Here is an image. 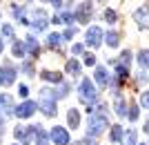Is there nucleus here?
<instances>
[{
	"mask_svg": "<svg viewBox=\"0 0 149 145\" xmlns=\"http://www.w3.org/2000/svg\"><path fill=\"white\" fill-rule=\"evenodd\" d=\"M56 92H49V89H42L40 92V109L47 116H56Z\"/></svg>",
	"mask_w": 149,
	"mask_h": 145,
	"instance_id": "f257e3e1",
	"label": "nucleus"
},
{
	"mask_svg": "<svg viewBox=\"0 0 149 145\" xmlns=\"http://www.w3.org/2000/svg\"><path fill=\"white\" fill-rule=\"evenodd\" d=\"M107 125H109V120H107L105 114H93L91 120H89V127H87V136H98Z\"/></svg>",
	"mask_w": 149,
	"mask_h": 145,
	"instance_id": "f03ea898",
	"label": "nucleus"
},
{
	"mask_svg": "<svg viewBox=\"0 0 149 145\" xmlns=\"http://www.w3.org/2000/svg\"><path fill=\"white\" fill-rule=\"evenodd\" d=\"M80 101L82 103L96 101V89H93V83L89 78H82V83H80Z\"/></svg>",
	"mask_w": 149,
	"mask_h": 145,
	"instance_id": "7ed1b4c3",
	"label": "nucleus"
},
{
	"mask_svg": "<svg viewBox=\"0 0 149 145\" xmlns=\"http://www.w3.org/2000/svg\"><path fill=\"white\" fill-rule=\"evenodd\" d=\"M85 40H87V45H91V47H98L100 40H102V29H100V27H89L87 34H85Z\"/></svg>",
	"mask_w": 149,
	"mask_h": 145,
	"instance_id": "20e7f679",
	"label": "nucleus"
},
{
	"mask_svg": "<svg viewBox=\"0 0 149 145\" xmlns=\"http://www.w3.org/2000/svg\"><path fill=\"white\" fill-rule=\"evenodd\" d=\"M16 112L13 109V101L9 94H0V114H2V118H7V116H11V114Z\"/></svg>",
	"mask_w": 149,
	"mask_h": 145,
	"instance_id": "39448f33",
	"label": "nucleus"
},
{
	"mask_svg": "<svg viewBox=\"0 0 149 145\" xmlns=\"http://www.w3.org/2000/svg\"><path fill=\"white\" fill-rule=\"evenodd\" d=\"M33 112H36V103H33V101H25L22 105L16 107V112H13V114H16L18 118H29Z\"/></svg>",
	"mask_w": 149,
	"mask_h": 145,
	"instance_id": "423d86ee",
	"label": "nucleus"
},
{
	"mask_svg": "<svg viewBox=\"0 0 149 145\" xmlns=\"http://www.w3.org/2000/svg\"><path fill=\"white\" fill-rule=\"evenodd\" d=\"M49 136H51V141H54L56 145H67L69 143V132L65 130V127H54Z\"/></svg>",
	"mask_w": 149,
	"mask_h": 145,
	"instance_id": "0eeeda50",
	"label": "nucleus"
},
{
	"mask_svg": "<svg viewBox=\"0 0 149 145\" xmlns=\"http://www.w3.org/2000/svg\"><path fill=\"white\" fill-rule=\"evenodd\" d=\"M16 69H13L11 65H5V67H0V85H11L16 78Z\"/></svg>",
	"mask_w": 149,
	"mask_h": 145,
	"instance_id": "6e6552de",
	"label": "nucleus"
},
{
	"mask_svg": "<svg viewBox=\"0 0 149 145\" xmlns=\"http://www.w3.org/2000/svg\"><path fill=\"white\" fill-rule=\"evenodd\" d=\"M134 18L138 20V25L143 27V29H147V27H149V9H147V7H140V9H136Z\"/></svg>",
	"mask_w": 149,
	"mask_h": 145,
	"instance_id": "1a4fd4ad",
	"label": "nucleus"
},
{
	"mask_svg": "<svg viewBox=\"0 0 149 145\" xmlns=\"http://www.w3.org/2000/svg\"><path fill=\"white\" fill-rule=\"evenodd\" d=\"M89 18H91V5L85 2V5L78 7V11H76V20H78V22H87Z\"/></svg>",
	"mask_w": 149,
	"mask_h": 145,
	"instance_id": "9d476101",
	"label": "nucleus"
},
{
	"mask_svg": "<svg viewBox=\"0 0 149 145\" xmlns=\"http://www.w3.org/2000/svg\"><path fill=\"white\" fill-rule=\"evenodd\" d=\"M33 134H36V127H16V139L22 141V143L29 141Z\"/></svg>",
	"mask_w": 149,
	"mask_h": 145,
	"instance_id": "9b49d317",
	"label": "nucleus"
},
{
	"mask_svg": "<svg viewBox=\"0 0 149 145\" xmlns=\"http://www.w3.org/2000/svg\"><path fill=\"white\" fill-rule=\"evenodd\" d=\"M31 25H33L36 32L45 29V27H47V13H45V11H36V13H33V22H31Z\"/></svg>",
	"mask_w": 149,
	"mask_h": 145,
	"instance_id": "f8f14e48",
	"label": "nucleus"
},
{
	"mask_svg": "<svg viewBox=\"0 0 149 145\" xmlns=\"http://www.w3.org/2000/svg\"><path fill=\"white\" fill-rule=\"evenodd\" d=\"M96 83L100 87H107L109 85V74H107L105 67H96Z\"/></svg>",
	"mask_w": 149,
	"mask_h": 145,
	"instance_id": "ddd939ff",
	"label": "nucleus"
},
{
	"mask_svg": "<svg viewBox=\"0 0 149 145\" xmlns=\"http://www.w3.org/2000/svg\"><path fill=\"white\" fill-rule=\"evenodd\" d=\"M67 123H69L71 130H76V127L80 125V112H78V109H69L67 112Z\"/></svg>",
	"mask_w": 149,
	"mask_h": 145,
	"instance_id": "4468645a",
	"label": "nucleus"
},
{
	"mask_svg": "<svg viewBox=\"0 0 149 145\" xmlns=\"http://www.w3.org/2000/svg\"><path fill=\"white\" fill-rule=\"evenodd\" d=\"M42 78L45 81H49V83H62V76L58 74V71H42Z\"/></svg>",
	"mask_w": 149,
	"mask_h": 145,
	"instance_id": "2eb2a0df",
	"label": "nucleus"
},
{
	"mask_svg": "<svg viewBox=\"0 0 149 145\" xmlns=\"http://www.w3.org/2000/svg\"><path fill=\"white\" fill-rule=\"evenodd\" d=\"M67 71H69L71 76H78V74H80V65H78V60L69 58V60H67Z\"/></svg>",
	"mask_w": 149,
	"mask_h": 145,
	"instance_id": "dca6fc26",
	"label": "nucleus"
},
{
	"mask_svg": "<svg viewBox=\"0 0 149 145\" xmlns=\"http://www.w3.org/2000/svg\"><path fill=\"white\" fill-rule=\"evenodd\" d=\"M123 145H136V130H127L123 136Z\"/></svg>",
	"mask_w": 149,
	"mask_h": 145,
	"instance_id": "f3484780",
	"label": "nucleus"
},
{
	"mask_svg": "<svg viewBox=\"0 0 149 145\" xmlns=\"http://www.w3.org/2000/svg\"><path fill=\"white\" fill-rule=\"evenodd\" d=\"M60 40H62V36H60V34H51V36L47 38L49 47H54V49H58V47H60Z\"/></svg>",
	"mask_w": 149,
	"mask_h": 145,
	"instance_id": "a211bd4d",
	"label": "nucleus"
},
{
	"mask_svg": "<svg viewBox=\"0 0 149 145\" xmlns=\"http://www.w3.org/2000/svg\"><path fill=\"white\" fill-rule=\"evenodd\" d=\"M116 114L118 116H127V105H125L123 98H116Z\"/></svg>",
	"mask_w": 149,
	"mask_h": 145,
	"instance_id": "6ab92c4d",
	"label": "nucleus"
},
{
	"mask_svg": "<svg viewBox=\"0 0 149 145\" xmlns=\"http://www.w3.org/2000/svg\"><path fill=\"white\" fill-rule=\"evenodd\" d=\"M138 63L149 69V49H145V51H140V54H138Z\"/></svg>",
	"mask_w": 149,
	"mask_h": 145,
	"instance_id": "aec40b11",
	"label": "nucleus"
},
{
	"mask_svg": "<svg viewBox=\"0 0 149 145\" xmlns=\"http://www.w3.org/2000/svg\"><path fill=\"white\" fill-rule=\"evenodd\" d=\"M74 18H76L74 13H67V11H65V13H60V16H56V18H54V22H71Z\"/></svg>",
	"mask_w": 149,
	"mask_h": 145,
	"instance_id": "412c9836",
	"label": "nucleus"
},
{
	"mask_svg": "<svg viewBox=\"0 0 149 145\" xmlns=\"http://www.w3.org/2000/svg\"><path fill=\"white\" fill-rule=\"evenodd\" d=\"M111 141H123V127L120 125L111 127Z\"/></svg>",
	"mask_w": 149,
	"mask_h": 145,
	"instance_id": "4be33fe9",
	"label": "nucleus"
},
{
	"mask_svg": "<svg viewBox=\"0 0 149 145\" xmlns=\"http://www.w3.org/2000/svg\"><path fill=\"white\" fill-rule=\"evenodd\" d=\"M105 38H107V45H109V47H116V45H118V34L116 32H109Z\"/></svg>",
	"mask_w": 149,
	"mask_h": 145,
	"instance_id": "5701e85b",
	"label": "nucleus"
},
{
	"mask_svg": "<svg viewBox=\"0 0 149 145\" xmlns=\"http://www.w3.org/2000/svg\"><path fill=\"white\" fill-rule=\"evenodd\" d=\"M27 49H29L31 54H38V43H36V38H33V36L27 38Z\"/></svg>",
	"mask_w": 149,
	"mask_h": 145,
	"instance_id": "b1692460",
	"label": "nucleus"
},
{
	"mask_svg": "<svg viewBox=\"0 0 149 145\" xmlns=\"http://www.w3.org/2000/svg\"><path fill=\"white\" fill-rule=\"evenodd\" d=\"M11 51H13V56H22V54H25V45L22 43H13V47H11Z\"/></svg>",
	"mask_w": 149,
	"mask_h": 145,
	"instance_id": "393cba45",
	"label": "nucleus"
},
{
	"mask_svg": "<svg viewBox=\"0 0 149 145\" xmlns=\"http://www.w3.org/2000/svg\"><path fill=\"white\" fill-rule=\"evenodd\" d=\"M102 18H105L107 22H113V20H116V11H113V9H107V11L102 13Z\"/></svg>",
	"mask_w": 149,
	"mask_h": 145,
	"instance_id": "a878e982",
	"label": "nucleus"
},
{
	"mask_svg": "<svg viewBox=\"0 0 149 145\" xmlns=\"http://www.w3.org/2000/svg\"><path fill=\"white\" fill-rule=\"evenodd\" d=\"M85 65H87V67H93V65H96V56H93V54H85Z\"/></svg>",
	"mask_w": 149,
	"mask_h": 145,
	"instance_id": "bb28decb",
	"label": "nucleus"
},
{
	"mask_svg": "<svg viewBox=\"0 0 149 145\" xmlns=\"http://www.w3.org/2000/svg\"><path fill=\"white\" fill-rule=\"evenodd\" d=\"M127 116H129L131 120H136V118H138V107H136V105H131V109H129V114H127Z\"/></svg>",
	"mask_w": 149,
	"mask_h": 145,
	"instance_id": "cd10ccee",
	"label": "nucleus"
},
{
	"mask_svg": "<svg viewBox=\"0 0 149 145\" xmlns=\"http://www.w3.org/2000/svg\"><path fill=\"white\" fill-rule=\"evenodd\" d=\"M2 34H5V36H11V34H13L11 25H5V27H2Z\"/></svg>",
	"mask_w": 149,
	"mask_h": 145,
	"instance_id": "c85d7f7f",
	"label": "nucleus"
},
{
	"mask_svg": "<svg viewBox=\"0 0 149 145\" xmlns=\"http://www.w3.org/2000/svg\"><path fill=\"white\" fill-rule=\"evenodd\" d=\"M18 92H20V96H22V98H25V96L29 94V89H27L25 85H20V87H18Z\"/></svg>",
	"mask_w": 149,
	"mask_h": 145,
	"instance_id": "c756f323",
	"label": "nucleus"
},
{
	"mask_svg": "<svg viewBox=\"0 0 149 145\" xmlns=\"http://www.w3.org/2000/svg\"><path fill=\"white\" fill-rule=\"evenodd\" d=\"M82 51V45H74V47H71V54H80Z\"/></svg>",
	"mask_w": 149,
	"mask_h": 145,
	"instance_id": "7c9ffc66",
	"label": "nucleus"
},
{
	"mask_svg": "<svg viewBox=\"0 0 149 145\" xmlns=\"http://www.w3.org/2000/svg\"><path fill=\"white\" fill-rule=\"evenodd\" d=\"M129 56H131L129 51H123V56H120V58H123V63H129Z\"/></svg>",
	"mask_w": 149,
	"mask_h": 145,
	"instance_id": "2f4dec72",
	"label": "nucleus"
},
{
	"mask_svg": "<svg viewBox=\"0 0 149 145\" xmlns=\"http://www.w3.org/2000/svg\"><path fill=\"white\" fill-rule=\"evenodd\" d=\"M71 36H74V29H67V32L62 34V38H67V40H69V38H71Z\"/></svg>",
	"mask_w": 149,
	"mask_h": 145,
	"instance_id": "473e14b6",
	"label": "nucleus"
},
{
	"mask_svg": "<svg viewBox=\"0 0 149 145\" xmlns=\"http://www.w3.org/2000/svg\"><path fill=\"white\" fill-rule=\"evenodd\" d=\"M54 2V7H62V0H51Z\"/></svg>",
	"mask_w": 149,
	"mask_h": 145,
	"instance_id": "72a5a7b5",
	"label": "nucleus"
},
{
	"mask_svg": "<svg viewBox=\"0 0 149 145\" xmlns=\"http://www.w3.org/2000/svg\"><path fill=\"white\" fill-rule=\"evenodd\" d=\"M145 132H149V120H147V123H145Z\"/></svg>",
	"mask_w": 149,
	"mask_h": 145,
	"instance_id": "f704fd0d",
	"label": "nucleus"
},
{
	"mask_svg": "<svg viewBox=\"0 0 149 145\" xmlns=\"http://www.w3.org/2000/svg\"><path fill=\"white\" fill-rule=\"evenodd\" d=\"M0 51H2V40H0Z\"/></svg>",
	"mask_w": 149,
	"mask_h": 145,
	"instance_id": "c9c22d12",
	"label": "nucleus"
},
{
	"mask_svg": "<svg viewBox=\"0 0 149 145\" xmlns=\"http://www.w3.org/2000/svg\"><path fill=\"white\" fill-rule=\"evenodd\" d=\"M98 2H100V0H98Z\"/></svg>",
	"mask_w": 149,
	"mask_h": 145,
	"instance_id": "e433bc0d",
	"label": "nucleus"
}]
</instances>
